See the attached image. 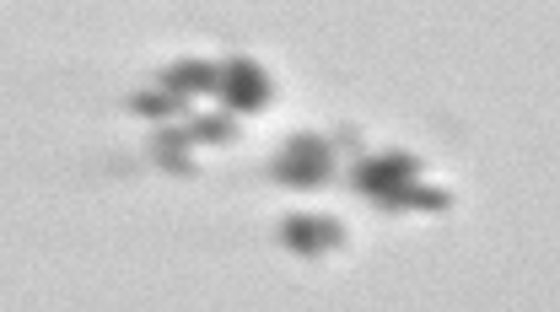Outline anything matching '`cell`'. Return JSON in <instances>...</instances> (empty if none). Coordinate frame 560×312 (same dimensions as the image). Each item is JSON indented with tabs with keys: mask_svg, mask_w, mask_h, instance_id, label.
<instances>
[{
	"mask_svg": "<svg viewBox=\"0 0 560 312\" xmlns=\"http://www.w3.org/2000/svg\"><path fill=\"white\" fill-rule=\"evenodd\" d=\"M270 172H276L280 183L318 189V183H329V172H335V146H329L324 135H291V141L276 152Z\"/></svg>",
	"mask_w": 560,
	"mask_h": 312,
	"instance_id": "6da1fadb",
	"label": "cell"
},
{
	"mask_svg": "<svg viewBox=\"0 0 560 312\" xmlns=\"http://www.w3.org/2000/svg\"><path fill=\"white\" fill-rule=\"evenodd\" d=\"M416 172H420V156H410V152L372 156V161H361V167H355V189H361V194H372V200L383 205L394 189L416 183Z\"/></svg>",
	"mask_w": 560,
	"mask_h": 312,
	"instance_id": "7a4b0ae2",
	"label": "cell"
},
{
	"mask_svg": "<svg viewBox=\"0 0 560 312\" xmlns=\"http://www.w3.org/2000/svg\"><path fill=\"white\" fill-rule=\"evenodd\" d=\"M221 97L232 113H259V108H270V76L254 60H232L221 71Z\"/></svg>",
	"mask_w": 560,
	"mask_h": 312,
	"instance_id": "3957f363",
	"label": "cell"
},
{
	"mask_svg": "<svg viewBox=\"0 0 560 312\" xmlns=\"http://www.w3.org/2000/svg\"><path fill=\"white\" fill-rule=\"evenodd\" d=\"M340 221H324V216H285L280 221V242L291 253H324V248H340Z\"/></svg>",
	"mask_w": 560,
	"mask_h": 312,
	"instance_id": "277c9868",
	"label": "cell"
},
{
	"mask_svg": "<svg viewBox=\"0 0 560 312\" xmlns=\"http://www.w3.org/2000/svg\"><path fill=\"white\" fill-rule=\"evenodd\" d=\"M162 92L173 97H189V92H221V71L206 65V60H178L162 71Z\"/></svg>",
	"mask_w": 560,
	"mask_h": 312,
	"instance_id": "5b68a950",
	"label": "cell"
},
{
	"mask_svg": "<svg viewBox=\"0 0 560 312\" xmlns=\"http://www.w3.org/2000/svg\"><path fill=\"white\" fill-rule=\"evenodd\" d=\"M189 135L184 130H162V135H151V161L156 167H167V172H184V178H195V161H189Z\"/></svg>",
	"mask_w": 560,
	"mask_h": 312,
	"instance_id": "8992f818",
	"label": "cell"
},
{
	"mask_svg": "<svg viewBox=\"0 0 560 312\" xmlns=\"http://www.w3.org/2000/svg\"><path fill=\"white\" fill-rule=\"evenodd\" d=\"M383 205H394V211H447L453 200H447L442 189H420V183H405V189H394Z\"/></svg>",
	"mask_w": 560,
	"mask_h": 312,
	"instance_id": "52a82bcc",
	"label": "cell"
},
{
	"mask_svg": "<svg viewBox=\"0 0 560 312\" xmlns=\"http://www.w3.org/2000/svg\"><path fill=\"white\" fill-rule=\"evenodd\" d=\"M130 108L140 119H173V113H184V97H173V92H136Z\"/></svg>",
	"mask_w": 560,
	"mask_h": 312,
	"instance_id": "ba28073f",
	"label": "cell"
},
{
	"mask_svg": "<svg viewBox=\"0 0 560 312\" xmlns=\"http://www.w3.org/2000/svg\"><path fill=\"white\" fill-rule=\"evenodd\" d=\"M184 135H189V141H210V146H221V141H232V135H237V124H232V119H195V124H184Z\"/></svg>",
	"mask_w": 560,
	"mask_h": 312,
	"instance_id": "9c48e42d",
	"label": "cell"
}]
</instances>
